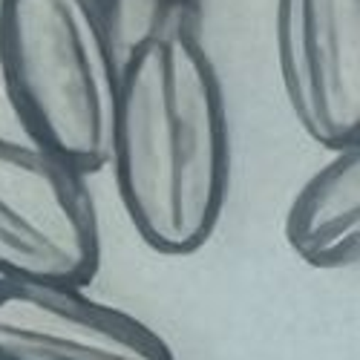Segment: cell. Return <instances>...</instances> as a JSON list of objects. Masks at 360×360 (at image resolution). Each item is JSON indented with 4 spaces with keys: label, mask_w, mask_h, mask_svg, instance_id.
Returning a JSON list of instances; mask_svg holds the SVG:
<instances>
[{
    "label": "cell",
    "mask_w": 360,
    "mask_h": 360,
    "mask_svg": "<svg viewBox=\"0 0 360 360\" xmlns=\"http://www.w3.org/2000/svg\"><path fill=\"white\" fill-rule=\"evenodd\" d=\"M0 360H176L130 311L81 285L0 280Z\"/></svg>",
    "instance_id": "5b68a950"
},
{
    "label": "cell",
    "mask_w": 360,
    "mask_h": 360,
    "mask_svg": "<svg viewBox=\"0 0 360 360\" xmlns=\"http://www.w3.org/2000/svg\"><path fill=\"white\" fill-rule=\"evenodd\" d=\"M274 46L303 133L328 153L360 144V0H277Z\"/></svg>",
    "instance_id": "277c9868"
},
{
    "label": "cell",
    "mask_w": 360,
    "mask_h": 360,
    "mask_svg": "<svg viewBox=\"0 0 360 360\" xmlns=\"http://www.w3.org/2000/svg\"><path fill=\"white\" fill-rule=\"evenodd\" d=\"M98 268L101 228L86 176L0 136V280L86 288Z\"/></svg>",
    "instance_id": "3957f363"
},
{
    "label": "cell",
    "mask_w": 360,
    "mask_h": 360,
    "mask_svg": "<svg viewBox=\"0 0 360 360\" xmlns=\"http://www.w3.org/2000/svg\"><path fill=\"white\" fill-rule=\"evenodd\" d=\"M285 243L314 271L354 268L360 257V144L335 150L294 193Z\"/></svg>",
    "instance_id": "8992f818"
},
{
    "label": "cell",
    "mask_w": 360,
    "mask_h": 360,
    "mask_svg": "<svg viewBox=\"0 0 360 360\" xmlns=\"http://www.w3.org/2000/svg\"><path fill=\"white\" fill-rule=\"evenodd\" d=\"M115 55L89 0H0V78L26 136L78 173L107 167Z\"/></svg>",
    "instance_id": "7a4b0ae2"
},
{
    "label": "cell",
    "mask_w": 360,
    "mask_h": 360,
    "mask_svg": "<svg viewBox=\"0 0 360 360\" xmlns=\"http://www.w3.org/2000/svg\"><path fill=\"white\" fill-rule=\"evenodd\" d=\"M205 0H89L118 67L153 41L199 38Z\"/></svg>",
    "instance_id": "52a82bcc"
},
{
    "label": "cell",
    "mask_w": 360,
    "mask_h": 360,
    "mask_svg": "<svg viewBox=\"0 0 360 360\" xmlns=\"http://www.w3.org/2000/svg\"><path fill=\"white\" fill-rule=\"evenodd\" d=\"M231 124L202 38L153 41L118 72L110 153L122 207L162 257H191L219 228L231 191Z\"/></svg>",
    "instance_id": "6da1fadb"
}]
</instances>
